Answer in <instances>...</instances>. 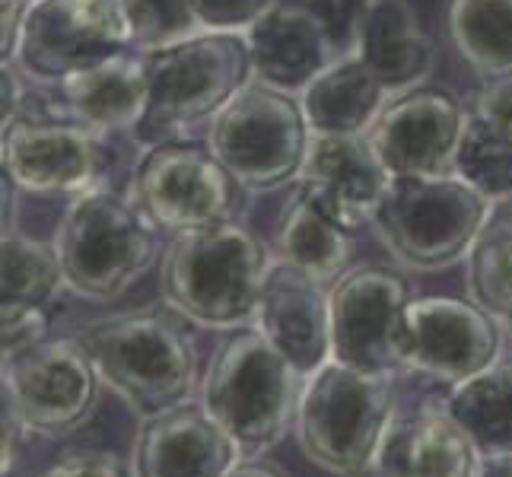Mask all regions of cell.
<instances>
[{
	"instance_id": "7c38bea8",
	"label": "cell",
	"mask_w": 512,
	"mask_h": 477,
	"mask_svg": "<svg viewBox=\"0 0 512 477\" xmlns=\"http://www.w3.org/2000/svg\"><path fill=\"white\" fill-rule=\"evenodd\" d=\"M503 331L474 299L414 296L401 315L398 360L404 373L452 388L500 360Z\"/></svg>"
},
{
	"instance_id": "5bb4252c",
	"label": "cell",
	"mask_w": 512,
	"mask_h": 477,
	"mask_svg": "<svg viewBox=\"0 0 512 477\" xmlns=\"http://www.w3.org/2000/svg\"><path fill=\"white\" fill-rule=\"evenodd\" d=\"M411 299L408 277L385 264H360L334 280L328 287L331 360L369 373H401L398 331Z\"/></svg>"
},
{
	"instance_id": "8fae6325",
	"label": "cell",
	"mask_w": 512,
	"mask_h": 477,
	"mask_svg": "<svg viewBox=\"0 0 512 477\" xmlns=\"http://www.w3.org/2000/svg\"><path fill=\"white\" fill-rule=\"evenodd\" d=\"M99 392L102 379L80 338H48L4 363V398L35 436L67 439L83 430L99 408Z\"/></svg>"
},
{
	"instance_id": "2e32d148",
	"label": "cell",
	"mask_w": 512,
	"mask_h": 477,
	"mask_svg": "<svg viewBox=\"0 0 512 477\" xmlns=\"http://www.w3.org/2000/svg\"><path fill=\"white\" fill-rule=\"evenodd\" d=\"M392 175L366 134H312L299 182L303 198L344 233L373 226V214Z\"/></svg>"
},
{
	"instance_id": "d590c367",
	"label": "cell",
	"mask_w": 512,
	"mask_h": 477,
	"mask_svg": "<svg viewBox=\"0 0 512 477\" xmlns=\"http://www.w3.org/2000/svg\"><path fill=\"white\" fill-rule=\"evenodd\" d=\"M229 477H290V474L271 462H261V458H245V462H239L229 471Z\"/></svg>"
},
{
	"instance_id": "1f68e13d",
	"label": "cell",
	"mask_w": 512,
	"mask_h": 477,
	"mask_svg": "<svg viewBox=\"0 0 512 477\" xmlns=\"http://www.w3.org/2000/svg\"><path fill=\"white\" fill-rule=\"evenodd\" d=\"M280 0H191L194 23L201 32H249Z\"/></svg>"
},
{
	"instance_id": "9c48e42d",
	"label": "cell",
	"mask_w": 512,
	"mask_h": 477,
	"mask_svg": "<svg viewBox=\"0 0 512 477\" xmlns=\"http://www.w3.org/2000/svg\"><path fill=\"white\" fill-rule=\"evenodd\" d=\"M125 51H137L125 0H32L4 64L32 83L61 86Z\"/></svg>"
},
{
	"instance_id": "83f0119b",
	"label": "cell",
	"mask_w": 512,
	"mask_h": 477,
	"mask_svg": "<svg viewBox=\"0 0 512 477\" xmlns=\"http://www.w3.org/2000/svg\"><path fill=\"white\" fill-rule=\"evenodd\" d=\"M64 287V271L55 245L32 239L16 226L4 229V264H0V306L48 309Z\"/></svg>"
},
{
	"instance_id": "ffe728a7",
	"label": "cell",
	"mask_w": 512,
	"mask_h": 477,
	"mask_svg": "<svg viewBox=\"0 0 512 477\" xmlns=\"http://www.w3.org/2000/svg\"><path fill=\"white\" fill-rule=\"evenodd\" d=\"M64 112L83 121L99 134H121L140 128L150 105V77L144 51H125L109 61H99L61 86Z\"/></svg>"
},
{
	"instance_id": "603a6c76",
	"label": "cell",
	"mask_w": 512,
	"mask_h": 477,
	"mask_svg": "<svg viewBox=\"0 0 512 477\" xmlns=\"http://www.w3.org/2000/svg\"><path fill=\"white\" fill-rule=\"evenodd\" d=\"M357 55L392 93L411 90L433 67V42L408 0H369Z\"/></svg>"
},
{
	"instance_id": "8d00e7d4",
	"label": "cell",
	"mask_w": 512,
	"mask_h": 477,
	"mask_svg": "<svg viewBox=\"0 0 512 477\" xmlns=\"http://www.w3.org/2000/svg\"><path fill=\"white\" fill-rule=\"evenodd\" d=\"M481 477H512V455L484 458V474Z\"/></svg>"
},
{
	"instance_id": "ba28073f",
	"label": "cell",
	"mask_w": 512,
	"mask_h": 477,
	"mask_svg": "<svg viewBox=\"0 0 512 477\" xmlns=\"http://www.w3.org/2000/svg\"><path fill=\"white\" fill-rule=\"evenodd\" d=\"M312 144V128L296 93L252 80L210 121L207 147L239 188L274 191L296 185Z\"/></svg>"
},
{
	"instance_id": "4dcf8cb0",
	"label": "cell",
	"mask_w": 512,
	"mask_h": 477,
	"mask_svg": "<svg viewBox=\"0 0 512 477\" xmlns=\"http://www.w3.org/2000/svg\"><path fill=\"white\" fill-rule=\"evenodd\" d=\"M306 7L319 20L334 58L357 55L369 0H309Z\"/></svg>"
},
{
	"instance_id": "f546056e",
	"label": "cell",
	"mask_w": 512,
	"mask_h": 477,
	"mask_svg": "<svg viewBox=\"0 0 512 477\" xmlns=\"http://www.w3.org/2000/svg\"><path fill=\"white\" fill-rule=\"evenodd\" d=\"M125 7L137 51L172 45L201 32L198 23H194L191 0H125Z\"/></svg>"
},
{
	"instance_id": "44dd1931",
	"label": "cell",
	"mask_w": 512,
	"mask_h": 477,
	"mask_svg": "<svg viewBox=\"0 0 512 477\" xmlns=\"http://www.w3.org/2000/svg\"><path fill=\"white\" fill-rule=\"evenodd\" d=\"M245 39L252 48L255 80L287 93H303L334 61V51L309 7L280 4L245 32Z\"/></svg>"
},
{
	"instance_id": "3957f363",
	"label": "cell",
	"mask_w": 512,
	"mask_h": 477,
	"mask_svg": "<svg viewBox=\"0 0 512 477\" xmlns=\"http://www.w3.org/2000/svg\"><path fill=\"white\" fill-rule=\"evenodd\" d=\"M395 417V373L328 360L303 379L293 433L299 452L315 468L331 477H363L376 468Z\"/></svg>"
},
{
	"instance_id": "74e56055",
	"label": "cell",
	"mask_w": 512,
	"mask_h": 477,
	"mask_svg": "<svg viewBox=\"0 0 512 477\" xmlns=\"http://www.w3.org/2000/svg\"><path fill=\"white\" fill-rule=\"evenodd\" d=\"M506 331H509V341H512V325H509V328H506Z\"/></svg>"
},
{
	"instance_id": "cb8c5ba5",
	"label": "cell",
	"mask_w": 512,
	"mask_h": 477,
	"mask_svg": "<svg viewBox=\"0 0 512 477\" xmlns=\"http://www.w3.org/2000/svg\"><path fill=\"white\" fill-rule=\"evenodd\" d=\"M274 258L303 271L306 277L331 287L350 271L353 236L322 217L303 194L293 188L274 226Z\"/></svg>"
},
{
	"instance_id": "4316f807",
	"label": "cell",
	"mask_w": 512,
	"mask_h": 477,
	"mask_svg": "<svg viewBox=\"0 0 512 477\" xmlns=\"http://www.w3.org/2000/svg\"><path fill=\"white\" fill-rule=\"evenodd\" d=\"M449 29L481 77H512V0H452Z\"/></svg>"
},
{
	"instance_id": "9a60e30c",
	"label": "cell",
	"mask_w": 512,
	"mask_h": 477,
	"mask_svg": "<svg viewBox=\"0 0 512 477\" xmlns=\"http://www.w3.org/2000/svg\"><path fill=\"white\" fill-rule=\"evenodd\" d=\"M468 112L443 86H411L392 93L366 131L388 175H443L455 169Z\"/></svg>"
},
{
	"instance_id": "d6a6232c",
	"label": "cell",
	"mask_w": 512,
	"mask_h": 477,
	"mask_svg": "<svg viewBox=\"0 0 512 477\" xmlns=\"http://www.w3.org/2000/svg\"><path fill=\"white\" fill-rule=\"evenodd\" d=\"M48 331H51L48 309L0 306V353H4V363L32 350L35 344L48 341Z\"/></svg>"
},
{
	"instance_id": "484cf974",
	"label": "cell",
	"mask_w": 512,
	"mask_h": 477,
	"mask_svg": "<svg viewBox=\"0 0 512 477\" xmlns=\"http://www.w3.org/2000/svg\"><path fill=\"white\" fill-rule=\"evenodd\" d=\"M468 299L503 328L512 325V204L500 201L465 258Z\"/></svg>"
},
{
	"instance_id": "30bf717a",
	"label": "cell",
	"mask_w": 512,
	"mask_h": 477,
	"mask_svg": "<svg viewBox=\"0 0 512 477\" xmlns=\"http://www.w3.org/2000/svg\"><path fill=\"white\" fill-rule=\"evenodd\" d=\"M236 179L204 144L172 137L147 144L137 159L131 198L156 229L185 236L236 217Z\"/></svg>"
},
{
	"instance_id": "7a4b0ae2",
	"label": "cell",
	"mask_w": 512,
	"mask_h": 477,
	"mask_svg": "<svg viewBox=\"0 0 512 477\" xmlns=\"http://www.w3.org/2000/svg\"><path fill=\"white\" fill-rule=\"evenodd\" d=\"M274 249L242 220L175 236L163 255L160 290L166 306L194 328L239 331L255 325Z\"/></svg>"
},
{
	"instance_id": "f1b7e54d",
	"label": "cell",
	"mask_w": 512,
	"mask_h": 477,
	"mask_svg": "<svg viewBox=\"0 0 512 477\" xmlns=\"http://www.w3.org/2000/svg\"><path fill=\"white\" fill-rule=\"evenodd\" d=\"M452 172L487 194L493 204L512 198V137L468 112Z\"/></svg>"
},
{
	"instance_id": "5b68a950",
	"label": "cell",
	"mask_w": 512,
	"mask_h": 477,
	"mask_svg": "<svg viewBox=\"0 0 512 477\" xmlns=\"http://www.w3.org/2000/svg\"><path fill=\"white\" fill-rule=\"evenodd\" d=\"M51 245L61 258L64 287L90 303H115L160 258V236L144 210L102 185L70 198Z\"/></svg>"
},
{
	"instance_id": "d4e9b609",
	"label": "cell",
	"mask_w": 512,
	"mask_h": 477,
	"mask_svg": "<svg viewBox=\"0 0 512 477\" xmlns=\"http://www.w3.org/2000/svg\"><path fill=\"white\" fill-rule=\"evenodd\" d=\"M443 401L484 458L512 455V357L452 385Z\"/></svg>"
},
{
	"instance_id": "277c9868",
	"label": "cell",
	"mask_w": 512,
	"mask_h": 477,
	"mask_svg": "<svg viewBox=\"0 0 512 477\" xmlns=\"http://www.w3.org/2000/svg\"><path fill=\"white\" fill-rule=\"evenodd\" d=\"M303 376L258 325L229 331L201 376V404L245 458L280 446L296 420Z\"/></svg>"
},
{
	"instance_id": "ac0fdd59",
	"label": "cell",
	"mask_w": 512,
	"mask_h": 477,
	"mask_svg": "<svg viewBox=\"0 0 512 477\" xmlns=\"http://www.w3.org/2000/svg\"><path fill=\"white\" fill-rule=\"evenodd\" d=\"M255 325L296 366L303 379L331 360L328 287L290 268V264L277 261L264 280Z\"/></svg>"
},
{
	"instance_id": "e0dca14e",
	"label": "cell",
	"mask_w": 512,
	"mask_h": 477,
	"mask_svg": "<svg viewBox=\"0 0 512 477\" xmlns=\"http://www.w3.org/2000/svg\"><path fill=\"white\" fill-rule=\"evenodd\" d=\"M239 462V443L201 401L144 420L131 446L134 477H229Z\"/></svg>"
},
{
	"instance_id": "8992f818",
	"label": "cell",
	"mask_w": 512,
	"mask_h": 477,
	"mask_svg": "<svg viewBox=\"0 0 512 477\" xmlns=\"http://www.w3.org/2000/svg\"><path fill=\"white\" fill-rule=\"evenodd\" d=\"M150 105L137 137L144 144L172 140L210 125L255 80L252 48L242 32H194L182 42L144 51Z\"/></svg>"
},
{
	"instance_id": "52a82bcc",
	"label": "cell",
	"mask_w": 512,
	"mask_h": 477,
	"mask_svg": "<svg viewBox=\"0 0 512 477\" xmlns=\"http://www.w3.org/2000/svg\"><path fill=\"white\" fill-rule=\"evenodd\" d=\"M487 194L462 175H395L373 214L382 245L404 268L433 274L465 261L493 214Z\"/></svg>"
},
{
	"instance_id": "836d02e7",
	"label": "cell",
	"mask_w": 512,
	"mask_h": 477,
	"mask_svg": "<svg viewBox=\"0 0 512 477\" xmlns=\"http://www.w3.org/2000/svg\"><path fill=\"white\" fill-rule=\"evenodd\" d=\"M39 477H134L128 458L109 449H74L51 462Z\"/></svg>"
},
{
	"instance_id": "7402d4cb",
	"label": "cell",
	"mask_w": 512,
	"mask_h": 477,
	"mask_svg": "<svg viewBox=\"0 0 512 477\" xmlns=\"http://www.w3.org/2000/svg\"><path fill=\"white\" fill-rule=\"evenodd\" d=\"M392 99V90L360 55L334 58L303 93L312 134H366Z\"/></svg>"
},
{
	"instance_id": "4fadbf2b",
	"label": "cell",
	"mask_w": 512,
	"mask_h": 477,
	"mask_svg": "<svg viewBox=\"0 0 512 477\" xmlns=\"http://www.w3.org/2000/svg\"><path fill=\"white\" fill-rule=\"evenodd\" d=\"M4 179L26 194H80L105 172V134L70 115L16 112L0 137Z\"/></svg>"
},
{
	"instance_id": "e575fe53",
	"label": "cell",
	"mask_w": 512,
	"mask_h": 477,
	"mask_svg": "<svg viewBox=\"0 0 512 477\" xmlns=\"http://www.w3.org/2000/svg\"><path fill=\"white\" fill-rule=\"evenodd\" d=\"M474 115H481L487 125L512 137V77H493L481 86L474 99Z\"/></svg>"
},
{
	"instance_id": "6da1fadb",
	"label": "cell",
	"mask_w": 512,
	"mask_h": 477,
	"mask_svg": "<svg viewBox=\"0 0 512 477\" xmlns=\"http://www.w3.org/2000/svg\"><path fill=\"white\" fill-rule=\"evenodd\" d=\"M80 344L102 385L140 417H160L201 392V350L175 309H137L96 318Z\"/></svg>"
},
{
	"instance_id": "d6986e66",
	"label": "cell",
	"mask_w": 512,
	"mask_h": 477,
	"mask_svg": "<svg viewBox=\"0 0 512 477\" xmlns=\"http://www.w3.org/2000/svg\"><path fill=\"white\" fill-rule=\"evenodd\" d=\"M376 471L379 477H481L484 455L446 401H427L395 417Z\"/></svg>"
}]
</instances>
